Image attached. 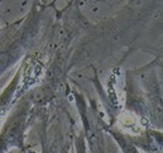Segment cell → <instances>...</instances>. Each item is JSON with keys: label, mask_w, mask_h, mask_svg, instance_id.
Returning a JSON list of instances; mask_svg holds the SVG:
<instances>
[{"label": "cell", "mask_w": 163, "mask_h": 153, "mask_svg": "<svg viewBox=\"0 0 163 153\" xmlns=\"http://www.w3.org/2000/svg\"><path fill=\"white\" fill-rule=\"evenodd\" d=\"M119 124L120 127L128 133L132 134H138L140 133V125H139V119L135 114L130 112L122 113L119 117Z\"/></svg>", "instance_id": "1"}]
</instances>
